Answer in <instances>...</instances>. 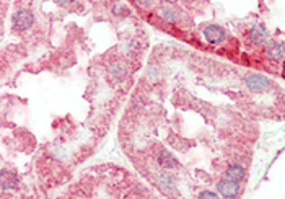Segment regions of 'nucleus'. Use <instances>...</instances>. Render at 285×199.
Instances as JSON below:
<instances>
[{
  "label": "nucleus",
  "instance_id": "14",
  "mask_svg": "<svg viewBox=\"0 0 285 199\" xmlns=\"http://www.w3.org/2000/svg\"><path fill=\"white\" fill-rule=\"evenodd\" d=\"M56 2L59 4V5H70L73 0H56Z\"/></svg>",
  "mask_w": 285,
  "mask_h": 199
},
{
  "label": "nucleus",
  "instance_id": "5",
  "mask_svg": "<svg viewBox=\"0 0 285 199\" xmlns=\"http://www.w3.org/2000/svg\"><path fill=\"white\" fill-rule=\"evenodd\" d=\"M267 56L271 57L272 61H283L285 59V46L282 43H277V41H272V43L267 44Z\"/></svg>",
  "mask_w": 285,
  "mask_h": 199
},
{
  "label": "nucleus",
  "instance_id": "4",
  "mask_svg": "<svg viewBox=\"0 0 285 199\" xmlns=\"http://www.w3.org/2000/svg\"><path fill=\"white\" fill-rule=\"evenodd\" d=\"M217 189L223 197H235L238 194L240 188H238V181H233L230 178L222 180L219 185H217Z\"/></svg>",
  "mask_w": 285,
  "mask_h": 199
},
{
  "label": "nucleus",
  "instance_id": "10",
  "mask_svg": "<svg viewBox=\"0 0 285 199\" xmlns=\"http://www.w3.org/2000/svg\"><path fill=\"white\" fill-rule=\"evenodd\" d=\"M227 178L233 180V181H241L243 178H245V168L238 167V165H231V167L227 168Z\"/></svg>",
  "mask_w": 285,
  "mask_h": 199
},
{
  "label": "nucleus",
  "instance_id": "15",
  "mask_svg": "<svg viewBox=\"0 0 285 199\" xmlns=\"http://www.w3.org/2000/svg\"><path fill=\"white\" fill-rule=\"evenodd\" d=\"M137 2H139L140 5H144V7H147V5H150V2H152V0H137Z\"/></svg>",
  "mask_w": 285,
  "mask_h": 199
},
{
  "label": "nucleus",
  "instance_id": "7",
  "mask_svg": "<svg viewBox=\"0 0 285 199\" xmlns=\"http://www.w3.org/2000/svg\"><path fill=\"white\" fill-rule=\"evenodd\" d=\"M267 38H269V33H267V30L263 24H257V27H254L249 31V39L253 41L254 44H264Z\"/></svg>",
  "mask_w": 285,
  "mask_h": 199
},
{
  "label": "nucleus",
  "instance_id": "2",
  "mask_svg": "<svg viewBox=\"0 0 285 199\" xmlns=\"http://www.w3.org/2000/svg\"><path fill=\"white\" fill-rule=\"evenodd\" d=\"M246 87L251 90V92H267V90L271 88V80L264 77V76H259V73H251V76L246 77Z\"/></svg>",
  "mask_w": 285,
  "mask_h": 199
},
{
  "label": "nucleus",
  "instance_id": "1",
  "mask_svg": "<svg viewBox=\"0 0 285 199\" xmlns=\"http://www.w3.org/2000/svg\"><path fill=\"white\" fill-rule=\"evenodd\" d=\"M33 23H35V16H33L30 10H24V8L15 12V15L12 16V27L16 31H27L33 27Z\"/></svg>",
  "mask_w": 285,
  "mask_h": 199
},
{
  "label": "nucleus",
  "instance_id": "9",
  "mask_svg": "<svg viewBox=\"0 0 285 199\" xmlns=\"http://www.w3.org/2000/svg\"><path fill=\"white\" fill-rule=\"evenodd\" d=\"M125 73H127V70H125V67L122 64H114V65H111V69H110V79L113 80V82H121L124 77H125Z\"/></svg>",
  "mask_w": 285,
  "mask_h": 199
},
{
  "label": "nucleus",
  "instance_id": "6",
  "mask_svg": "<svg viewBox=\"0 0 285 199\" xmlns=\"http://www.w3.org/2000/svg\"><path fill=\"white\" fill-rule=\"evenodd\" d=\"M157 160H158V163H160V167H163L165 170L178 168V160H176L168 151H162L160 154H158Z\"/></svg>",
  "mask_w": 285,
  "mask_h": 199
},
{
  "label": "nucleus",
  "instance_id": "13",
  "mask_svg": "<svg viewBox=\"0 0 285 199\" xmlns=\"http://www.w3.org/2000/svg\"><path fill=\"white\" fill-rule=\"evenodd\" d=\"M199 197H200V199H205V197H209V199H217V197H219V194L211 193V191H204V193L199 194Z\"/></svg>",
  "mask_w": 285,
  "mask_h": 199
},
{
  "label": "nucleus",
  "instance_id": "8",
  "mask_svg": "<svg viewBox=\"0 0 285 199\" xmlns=\"http://www.w3.org/2000/svg\"><path fill=\"white\" fill-rule=\"evenodd\" d=\"M18 185V180H16V175L12 171H7V170H2V189H12V188H16Z\"/></svg>",
  "mask_w": 285,
  "mask_h": 199
},
{
  "label": "nucleus",
  "instance_id": "12",
  "mask_svg": "<svg viewBox=\"0 0 285 199\" xmlns=\"http://www.w3.org/2000/svg\"><path fill=\"white\" fill-rule=\"evenodd\" d=\"M160 185H162L165 189H174L173 178H171V177H168V175H163V177H160Z\"/></svg>",
  "mask_w": 285,
  "mask_h": 199
},
{
  "label": "nucleus",
  "instance_id": "11",
  "mask_svg": "<svg viewBox=\"0 0 285 199\" xmlns=\"http://www.w3.org/2000/svg\"><path fill=\"white\" fill-rule=\"evenodd\" d=\"M162 16L166 21H176L179 18V13L176 12L173 7H163L162 8Z\"/></svg>",
  "mask_w": 285,
  "mask_h": 199
},
{
  "label": "nucleus",
  "instance_id": "3",
  "mask_svg": "<svg viewBox=\"0 0 285 199\" xmlns=\"http://www.w3.org/2000/svg\"><path fill=\"white\" fill-rule=\"evenodd\" d=\"M204 36L211 44H220L225 39V30L219 24H209L204 30Z\"/></svg>",
  "mask_w": 285,
  "mask_h": 199
}]
</instances>
